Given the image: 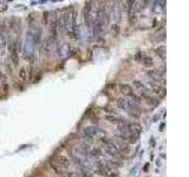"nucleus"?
<instances>
[{
    "mask_svg": "<svg viewBox=\"0 0 189 177\" xmlns=\"http://www.w3.org/2000/svg\"><path fill=\"white\" fill-rule=\"evenodd\" d=\"M8 52H10V59L14 66L19 65V53L21 51V44L18 39H10L8 40Z\"/></svg>",
    "mask_w": 189,
    "mask_h": 177,
    "instance_id": "obj_1",
    "label": "nucleus"
},
{
    "mask_svg": "<svg viewBox=\"0 0 189 177\" xmlns=\"http://www.w3.org/2000/svg\"><path fill=\"white\" fill-rule=\"evenodd\" d=\"M96 174L101 175L103 177H118L120 172L117 169H115L114 166H109L108 164L104 162H99L96 169Z\"/></svg>",
    "mask_w": 189,
    "mask_h": 177,
    "instance_id": "obj_2",
    "label": "nucleus"
},
{
    "mask_svg": "<svg viewBox=\"0 0 189 177\" xmlns=\"http://www.w3.org/2000/svg\"><path fill=\"white\" fill-rule=\"evenodd\" d=\"M104 135H105V131L98 126H86L82 131V137L89 141H91L94 137H101Z\"/></svg>",
    "mask_w": 189,
    "mask_h": 177,
    "instance_id": "obj_3",
    "label": "nucleus"
},
{
    "mask_svg": "<svg viewBox=\"0 0 189 177\" xmlns=\"http://www.w3.org/2000/svg\"><path fill=\"white\" fill-rule=\"evenodd\" d=\"M50 163L54 164V165L58 166V168H62V169L66 170L69 166L71 165V161L69 160L66 156H63V155L57 153V155L51 156V158H50Z\"/></svg>",
    "mask_w": 189,
    "mask_h": 177,
    "instance_id": "obj_4",
    "label": "nucleus"
},
{
    "mask_svg": "<svg viewBox=\"0 0 189 177\" xmlns=\"http://www.w3.org/2000/svg\"><path fill=\"white\" fill-rule=\"evenodd\" d=\"M147 76L154 83L157 84H164L165 83V70H163L161 72V70H149L147 71Z\"/></svg>",
    "mask_w": 189,
    "mask_h": 177,
    "instance_id": "obj_5",
    "label": "nucleus"
},
{
    "mask_svg": "<svg viewBox=\"0 0 189 177\" xmlns=\"http://www.w3.org/2000/svg\"><path fill=\"white\" fill-rule=\"evenodd\" d=\"M109 13H110V18L114 19V24H118L120 25V23L122 20V14H123L121 5L118 2H115L114 6L111 7V11H109Z\"/></svg>",
    "mask_w": 189,
    "mask_h": 177,
    "instance_id": "obj_6",
    "label": "nucleus"
},
{
    "mask_svg": "<svg viewBox=\"0 0 189 177\" xmlns=\"http://www.w3.org/2000/svg\"><path fill=\"white\" fill-rule=\"evenodd\" d=\"M111 143L115 145V148L118 150L122 155H127L130 151V147L125 141H122L120 138H115V139H111Z\"/></svg>",
    "mask_w": 189,
    "mask_h": 177,
    "instance_id": "obj_7",
    "label": "nucleus"
},
{
    "mask_svg": "<svg viewBox=\"0 0 189 177\" xmlns=\"http://www.w3.org/2000/svg\"><path fill=\"white\" fill-rule=\"evenodd\" d=\"M147 89L149 90V92H154L156 95L159 96H162L164 97L165 96V89L161 86V84H157V83H154V82H147L144 83Z\"/></svg>",
    "mask_w": 189,
    "mask_h": 177,
    "instance_id": "obj_8",
    "label": "nucleus"
},
{
    "mask_svg": "<svg viewBox=\"0 0 189 177\" xmlns=\"http://www.w3.org/2000/svg\"><path fill=\"white\" fill-rule=\"evenodd\" d=\"M128 115L133 118H138L141 116V109H139V105H137L133 102H129V106H128V110H127Z\"/></svg>",
    "mask_w": 189,
    "mask_h": 177,
    "instance_id": "obj_9",
    "label": "nucleus"
},
{
    "mask_svg": "<svg viewBox=\"0 0 189 177\" xmlns=\"http://www.w3.org/2000/svg\"><path fill=\"white\" fill-rule=\"evenodd\" d=\"M164 7H165V1H152L150 6L154 13H161L164 10Z\"/></svg>",
    "mask_w": 189,
    "mask_h": 177,
    "instance_id": "obj_10",
    "label": "nucleus"
},
{
    "mask_svg": "<svg viewBox=\"0 0 189 177\" xmlns=\"http://www.w3.org/2000/svg\"><path fill=\"white\" fill-rule=\"evenodd\" d=\"M69 52H70V45L66 44V43L65 44H62L56 50V55H58V57H65L66 55H69Z\"/></svg>",
    "mask_w": 189,
    "mask_h": 177,
    "instance_id": "obj_11",
    "label": "nucleus"
},
{
    "mask_svg": "<svg viewBox=\"0 0 189 177\" xmlns=\"http://www.w3.org/2000/svg\"><path fill=\"white\" fill-rule=\"evenodd\" d=\"M120 91H121L122 95L125 96V97H131V96L135 93L134 90H133V87L130 85H128V84H121L120 85Z\"/></svg>",
    "mask_w": 189,
    "mask_h": 177,
    "instance_id": "obj_12",
    "label": "nucleus"
},
{
    "mask_svg": "<svg viewBox=\"0 0 189 177\" xmlns=\"http://www.w3.org/2000/svg\"><path fill=\"white\" fill-rule=\"evenodd\" d=\"M133 84H134V86H135L136 90H138L139 95H143V93H149V90L147 89L146 84H144V83H142V81H134V82H133Z\"/></svg>",
    "mask_w": 189,
    "mask_h": 177,
    "instance_id": "obj_13",
    "label": "nucleus"
},
{
    "mask_svg": "<svg viewBox=\"0 0 189 177\" xmlns=\"http://www.w3.org/2000/svg\"><path fill=\"white\" fill-rule=\"evenodd\" d=\"M116 104H117V108L118 109H121L127 112L128 106H129V100L125 97H120V98H117V103Z\"/></svg>",
    "mask_w": 189,
    "mask_h": 177,
    "instance_id": "obj_14",
    "label": "nucleus"
},
{
    "mask_svg": "<svg viewBox=\"0 0 189 177\" xmlns=\"http://www.w3.org/2000/svg\"><path fill=\"white\" fill-rule=\"evenodd\" d=\"M127 128L129 131L134 132L136 135H141L142 132V126L138 124V123H130V124H127Z\"/></svg>",
    "mask_w": 189,
    "mask_h": 177,
    "instance_id": "obj_15",
    "label": "nucleus"
},
{
    "mask_svg": "<svg viewBox=\"0 0 189 177\" xmlns=\"http://www.w3.org/2000/svg\"><path fill=\"white\" fill-rule=\"evenodd\" d=\"M139 97L142 98V100H144L147 104L151 105V106H156V105L159 104V102H157V100H155V98H152V97L149 95V93H143V95H141Z\"/></svg>",
    "mask_w": 189,
    "mask_h": 177,
    "instance_id": "obj_16",
    "label": "nucleus"
},
{
    "mask_svg": "<svg viewBox=\"0 0 189 177\" xmlns=\"http://www.w3.org/2000/svg\"><path fill=\"white\" fill-rule=\"evenodd\" d=\"M139 63H142V65L143 66H146V68H152V65H154V60H152V58L150 57V55H143V58L141 59V62Z\"/></svg>",
    "mask_w": 189,
    "mask_h": 177,
    "instance_id": "obj_17",
    "label": "nucleus"
},
{
    "mask_svg": "<svg viewBox=\"0 0 189 177\" xmlns=\"http://www.w3.org/2000/svg\"><path fill=\"white\" fill-rule=\"evenodd\" d=\"M89 155L91 157H94V158H99L103 155V150L101 149V148H98V147H94V148H92V149L90 150Z\"/></svg>",
    "mask_w": 189,
    "mask_h": 177,
    "instance_id": "obj_18",
    "label": "nucleus"
},
{
    "mask_svg": "<svg viewBox=\"0 0 189 177\" xmlns=\"http://www.w3.org/2000/svg\"><path fill=\"white\" fill-rule=\"evenodd\" d=\"M110 33H111V36H112L114 38H116V37L121 33V25H118V24H112L111 27H110Z\"/></svg>",
    "mask_w": 189,
    "mask_h": 177,
    "instance_id": "obj_19",
    "label": "nucleus"
},
{
    "mask_svg": "<svg viewBox=\"0 0 189 177\" xmlns=\"http://www.w3.org/2000/svg\"><path fill=\"white\" fill-rule=\"evenodd\" d=\"M27 68H21L19 70V72H18V76H19V79L20 81H23V82H25L27 79Z\"/></svg>",
    "mask_w": 189,
    "mask_h": 177,
    "instance_id": "obj_20",
    "label": "nucleus"
},
{
    "mask_svg": "<svg viewBox=\"0 0 189 177\" xmlns=\"http://www.w3.org/2000/svg\"><path fill=\"white\" fill-rule=\"evenodd\" d=\"M105 118H107V121H108V122L115 123V124H117V125H120V124H125V121H123V119H121V118H117V117L107 116Z\"/></svg>",
    "mask_w": 189,
    "mask_h": 177,
    "instance_id": "obj_21",
    "label": "nucleus"
},
{
    "mask_svg": "<svg viewBox=\"0 0 189 177\" xmlns=\"http://www.w3.org/2000/svg\"><path fill=\"white\" fill-rule=\"evenodd\" d=\"M155 52H156V55H159L160 58L164 59V58H165V46H164V45L159 46V47L155 50Z\"/></svg>",
    "mask_w": 189,
    "mask_h": 177,
    "instance_id": "obj_22",
    "label": "nucleus"
},
{
    "mask_svg": "<svg viewBox=\"0 0 189 177\" xmlns=\"http://www.w3.org/2000/svg\"><path fill=\"white\" fill-rule=\"evenodd\" d=\"M68 177H84V172L78 174V172H69Z\"/></svg>",
    "mask_w": 189,
    "mask_h": 177,
    "instance_id": "obj_23",
    "label": "nucleus"
},
{
    "mask_svg": "<svg viewBox=\"0 0 189 177\" xmlns=\"http://www.w3.org/2000/svg\"><path fill=\"white\" fill-rule=\"evenodd\" d=\"M5 66H6V72H7L8 74H12V73H13V72H12V68H11V65L8 64V62H6Z\"/></svg>",
    "mask_w": 189,
    "mask_h": 177,
    "instance_id": "obj_24",
    "label": "nucleus"
},
{
    "mask_svg": "<svg viewBox=\"0 0 189 177\" xmlns=\"http://www.w3.org/2000/svg\"><path fill=\"white\" fill-rule=\"evenodd\" d=\"M143 55H144V53L143 52H137L135 55V59L137 60V62H141V59L143 58Z\"/></svg>",
    "mask_w": 189,
    "mask_h": 177,
    "instance_id": "obj_25",
    "label": "nucleus"
},
{
    "mask_svg": "<svg viewBox=\"0 0 189 177\" xmlns=\"http://www.w3.org/2000/svg\"><path fill=\"white\" fill-rule=\"evenodd\" d=\"M160 117H161V112L160 113H157V115H155L154 117H152V123H156L159 119H160Z\"/></svg>",
    "mask_w": 189,
    "mask_h": 177,
    "instance_id": "obj_26",
    "label": "nucleus"
},
{
    "mask_svg": "<svg viewBox=\"0 0 189 177\" xmlns=\"http://www.w3.org/2000/svg\"><path fill=\"white\" fill-rule=\"evenodd\" d=\"M150 145H151V148H155V145H156V141H155L154 137L150 138Z\"/></svg>",
    "mask_w": 189,
    "mask_h": 177,
    "instance_id": "obj_27",
    "label": "nucleus"
},
{
    "mask_svg": "<svg viewBox=\"0 0 189 177\" xmlns=\"http://www.w3.org/2000/svg\"><path fill=\"white\" fill-rule=\"evenodd\" d=\"M137 169H138V164H136L135 168H134V169H131V171H130V175H135L136 171H137Z\"/></svg>",
    "mask_w": 189,
    "mask_h": 177,
    "instance_id": "obj_28",
    "label": "nucleus"
},
{
    "mask_svg": "<svg viewBox=\"0 0 189 177\" xmlns=\"http://www.w3.org/2000/svg\"><path fill=\"white\" fill-rule=\"evenodd\" d=\"M105 111H109L110 113H116V110H111V108H104Z\"/></svg>",
    "mask_w": 189,
    "mask_h": 177,
    "instance_id": "obj_29",
    "label": "nucleus"
},
{
    "mask_svg": "<svg viewBox=\"0 0 189 177\" xmlns=\"http://www.w3.org/2000/svg\"><path fill=\"white\" fill-rule=\"evenodd\" d=\"M107 87L108 89H116V84H109Z\"/></svg>",
    "mask_w": 189,
    "mask_h": 177,
    "instance_id": "obj_30",
    "label": "nucleus"
},
{
    "mask_svg": "<svg viewBox=\"0 0 189 177\" xmlns=\"http://www.w3.org/2000/svg\"><path fill=\"white\" fill-rule=\"evenodd\" d=\"M164 126H165V123H162V124L160 125V129H159V130H160V131H163V130H164Z\"/></svg>",
    "mask_w": 189,
    "mask_h": 177,
    "instance_id": "obj_31",
    "label": "nucleus"
},
{
    "mask_svg": "<svg viewBox=\"0 0 189 177\" xmlns=\"http://www.w3.org/2000/svg\"><path fill=\"white\" fill-rule=\"evenodd\" d=\"M84 177H94V176H92V175H89V174H85V172H84Z\"/></svg>",
    "mask_w": 189,
    "mask_h": 177,
    "instance_id": "obj_32",
    "label": "nucleus"
},
{
    "mask_svg": "<svg viewBox=\"0 0 189 177\" xmlns=\"http://www.w3.org/2000/svg\"><path fill=\"white\" fill-rule=\"evenodd\" d=\"M148 166H149V163H148V164H146V166H144V170H146V171L148 170Z\"/></svg>",
    "mask_w": 189,
    "mask_h": 177,
    "instance_id": "obj_33",
    "label": "nucleus"
},
{
    "mask_svg": "<svg viewBox=\"0 0 189 177\" xmlns=\"http://www.w3.org/2000/svg\"><path fill=\"white\" fill-rule=\"evenodd\" d=\"M150 160H151V161L154 160V155H152V153H150Z\"/></svg>",
    "mask_w": 189,
    "mask_h": 177,
    "instance_id": "obj_34",
    "label": "nucleus"
},
{
    "mask_svg": "<svg viewBox=\"0 0 189 177\" xmlns=\"http://www.w3.org/2000/svg\"><path fill=\"white\" fill-rule=\"evenodd\" d=\"M156 164H157V166H161V162H160V161H157Z\"/></svg>",
    "mask_w": 189,
    "mask_h": 177,
    "instance_id": "obj_35",
    "label": "nucleus"
},
{
    "mask_svg": "<svg viewBox=\"0 0 189 177\" xmlns=\"http://www.w3.org/2000/svg\"><path fill=\"white\" fill-rule=\"evenodd\" d=\"M0 90H1V85H0Z\"/></svg>",
    "mask_w": 189,
    "mask_h": 177,
    "instance_id": "obj_36",
    "label": "nucleus"
}]
</instances>
